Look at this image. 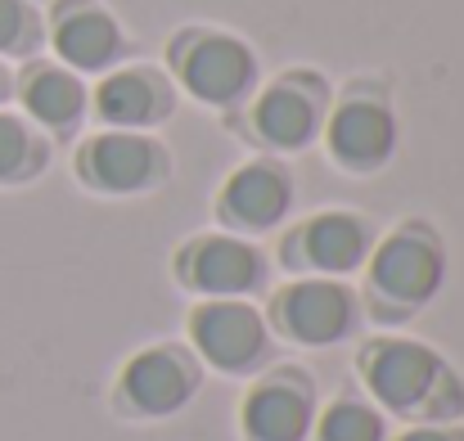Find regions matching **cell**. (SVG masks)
Instances as JSON below:
<instances>
[{"label": "cell", "instance_id": "6da1fadb", "mask_svg": "<svg viewBox=\"0 0 464 441\" xmlns=\"http://www.w3.org/2000/svg\"><path fill=\"white\" fill-rule=\"evenodd\" d=\"M356 374L383 415L406 424H456L464 415V379L415 338H370L356 351Z\"/></svg>", "mask_w": 464, "mask_h": 441}, {"label": "cell", "instance_id": "7a4b0ae2", "mask_svg": "<svg viewBox=\"0 0 464 441\" xmlns=\"http://www.w3.org/2000/svg\"><path fill=\"white\" fill-rule=\"evenodd\" d=\"M447 284V248L429 221H401L365 257V302L383 324L420 315Z\"/></svg>", "mask_w": 464, "mask_h": 441}, {"label": "cell", "instance_id": "3957f363", "mask_svg": "<svg viewBox=\"0 0 464 441\" xmlns=\"http://www.w3.org/2000/svg\"><path fill=\"white\" fill-rule=\"evenodd\" d=\"M203 388V365L189 347H176V342H158L136 351L118 383H113V410L122 419H136V424H158V419H171L180 415Z\"/></svg>", "mask_w": 464, "mask_h": 441}, {"label": "cell", "instance_id": "277c9868", "mask_svg": "<svg viewBox=\"0 0 464 441\" xmlns=\"http://www.w3.org/2000/svg\"><path fill=\"white\" fill-rule=\"evenodd\" d=\"M189 342L198 365L226 379H248L271 360V324L244 297H203L189 311Z\"/></svg>", "mask_w": 464, "mask_h": 441}, {"label": "cell", "instance_id": "5b68a950", "mask_svg": "<svg viewBox=\"0 0 464 441\" xmlns=\"http://www.w3.org/2000/svg\"><path fill=\"white\" fill-rule=\"evenodd\" d=\"M266 324L285 342H298V347H338L361 324V297L343 280L307 275V280H294L271 297Z\"/></svg>", "mask_w": 464, "mask_h": 441}, {"label": "cell", "instance_id": "8992f818", "mask_svg": "<svg viewBox=\"0 0 464 441\" xmlns=\"http://www.w3.org/2000/svg\"><path fill=\"white\" fill-rule=\"evenodd\" d=\"M171 68H176V81L198 104H212V109H235L239 100H248L257 81L253 50L226 32H185L171 45Z\"/></svg>", "mask_w": 464, "mask_h": 441}, {"label": "cell", "instance_id": "52a82bcc", "mask_svg": "<svg viewBox=\"0 0 464 441\" xmlns=\"http://www.w3.org/2000/svg\"><path fill=\"white\" fill-rule=\"evenodd\" d=\"M77 180L95 194L127 198V194H150L171 176V153L145 131H100L77 149Z\"/></svg>", "mask_w": 464, "mask_h": 441}, {"label": "cell", "instance_id": "ba28073f", "mask_svg": "<svg viewBox=\"0 0 464 441\" xmlns=\"http://www.w3.org/2000/svg\"><path fill=\"white\" fill-rule=\"evenodd\" d=\"M315 383L298 365H276L253 379L239 401V437L244 441H311L315 424Z\"/></svg>", "mask_w": 464, "mask_h": 441}, {"label": "cell", "instance_id": "9c48e42d", "mask_svg": "<svg viewBox=\"0 0 464 441\" xmlns=\"http://www.w3.org/2000/svg\"><path fill=\"white\" fill-rule=\"evenodd\" d=\"M370 248H374V230H370L365 216H356V212H315L298 230H289V239L280 244V262L298 275L343 280V275L365 266Z\"/></svg>", "mask_w": 464, "mask_h": 441}, {"label": "cell", "instance_id": "30bf717a", "mask_svg": "<svg viewBox=\"0 0 464 441\" xmlns=\"http://www.w3.org/2000/svg\"><path fill=\"white\" fill-rule=\"evenodd\" d=\"M176 280L198 297H248L266 284V257L244 235H198L180 244Z\"/></svg>", "mask_w": 464, "mask_h": 441}, {"label": "cell", "instance_id": "8fae6325", "mask_svg": "<svg viewBox=\"0 0 464 441\" xmlns=\"http://www.w3.org/2000/svg\"><path fill=\"white\" fill-rule=\"evenodd\" d=\"M253 136L276 153H298L324 131V81L311 72H289L271 81L253 113H248Z\"/></svg>", "mask_w": 464, "mask_h": 441}, {"label": "cell", "instance_id": "7c38bea8", "mask_svg": "<svg viewBox=\"0 0 464 441\" xmlns=\"http://www.w3.org/2000/svg\"><path fill=\"white\" fill-rule=\"evenodd\" d=\"M294 207V176L276 158L244 162L239 171L226 176L217 194V221L235 235H266L276 230Z\"/></svg>", "mask_w": 464, "mask_h": 441}, {"label": "cell", "instance_id": "4fadbf2b", "mask_svg": "<svg viewBox=\"0 0 464 441\" xmlns=\"http://www.w3.org/2000/svg\"><path fill=\"white\" fill-rule=\"evenodd\" d=\"M320 136L329 145V158L343 171L370 176V171H383L392 149H397V118H392L383 95H347L324 118Z\"/></svg>", "mask_w": 464, "mask_h": 441}, {"label": "cell", "instance_id": "5bb4252c", "mask_svg": "<svg viewBox=\"0 0 464 441\" xmlns=\"http://www.w3.org/2000/svg\"><path fill=\"white\" fill-rule=\"evenodd\" d=\"M95 118L113 131H150L171 118L176 91L154 68H118L95 86Z\"/></svg>", "mask_w": 464, "mask_h": 441}, {"label": "cell", "instance_id": "9a60e30c", "mask_svg": "<svg viewBox=\"0 0 464 441\" xmlns=\"http://www.w3.org/2000/svg\"><path fill=\"white\" fill-rule=\"evenodd\" d=\"M54 50L72 72H109L122 59L127 41L109 9L68 0L63 9H54Z\"/></svg>", "mask_w": 464, "mask_h": 441}, {"label": "cell", "instance_id": "2e32d148", "mask_svg": "<svg viewBox=\"0 0 464 441\" xmlns=\"http://www.w3.org/2000/svg\"><path fill=\"white\" fill-rule=\"evenodd\" d=\"M23 109L36 127L68 136L82 127L86 109H91V91L82 86V77L72 68H54V63H36L23 77Z\"/></svg>", "mask_w": 464, "mask_h": 441}, {"label": "cell", "instance_id": "e0dca14e", "mask_svg": "<svg viewBox=\"0 0 464 441\" xmlns=\"http://www.w3.org/2000/svg\"><path fill=\"white\" fill-rule=\"evenodd\" d=\"M311 441H388L383 410L365 397H334L324 410H315Z\"/></svg>", "mask_w": 464, "mask_h": 441}, {"label": "cell", "instance_id": "ac0fdd59", "mask_svg": "<svg viewBox=\"0 0 464 441\" xmlns=\"http://www.w3.org/2000/svg\"><path fill=\"white\" fill-rule=\"evenodd\" d=\"M50 162L45 136H36L32 122L0 113V185H23L32 176H41Z\"/></svg>", "mask_w": 464, "mask_h": 441}, {"label": "cell", "instance_id": "d6986e66", "mask_svg": "<svg viewBox=\"0 0 464 441\" xmlns=\"http://www.w3.org/2000/svg\"><path fill=\"white\" fill-rule=\"evenodd\" d=\"M36 45V9L27 0H0V54H23Z\"/></svg>", "mask_w": 464, "mask_h": 441}, {"label": "cell", "instance_id": "ffe728a7", "mask_svg": "<svg viewBox=\"0 0 464 441\" xmlns=\"http://www.w3.org/2000/svg\"><path fill=\"white\" fill-rule=\"evenodd\" d=\"M392 441H464V424H411Z\"/></svg>", "mask_w": 464, "mask_h": 441}, {"label": "cell", "instance_id": "44dd1931", "mask_svg": "<svg viewBox=\"0 0 464 441\" xmlns=\"http://www.w3.org/2000/svg\"><path fill=\"white\" fill-rule=\"evenodd\" d=\"M9 95V72H5V63H0V100Z\"/></svg>", "mask_w": 464, "mask_h": 441}]
</instances>
